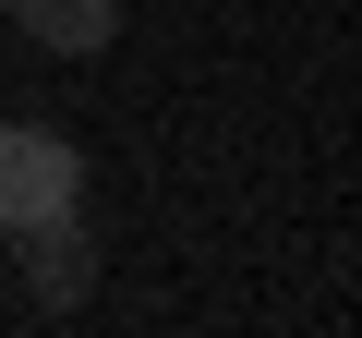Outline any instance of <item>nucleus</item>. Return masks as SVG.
Segmentation results:
<instances>
[{"label": "nucleus", "instance_id": "f257e3e1", "mask_svg": "<svg viewBox=\"0 0 362 338\" xmlns=\"http://www.w3.org/2000/svg\"><path fill=\"white\" fill-rule=\"evenodd\" d=\"M73 206H85V157H73V133H49V121H0V242L37 230V218H73Z\"/></svg>", "mask_w": 362, "mask_h": 338}, {"label": "nucleus", "instance_id": "f03ea898", "mask_svg": "<svg viewBox=\"0 0 362 338\" xmlns=\"http://www.w3.org/2000/svg\"><path fill=\"white\" fill-rule=\"evenodd\" d=\"M13 242H25V290H37V314H85V302H97L85 206H73V218H37V230H13Z\"/></svg>", "mask_w": 362, "mask_h": 338}, {"label": "nucleus", "instance_id": "7ed1b4c3", "mask_svg": "<svg viewBox=\"0 0 362 338\" xmlns=\"http://www.w3.org/2000/svg\"><path fill=\"white\" fill-rule=\"evenodd\" d=\"M0 13H13L49 61H97V49L121 37V0H0Z\"/></svg>", "mask_w": 362, "mask_h": 338}]
</instances>
